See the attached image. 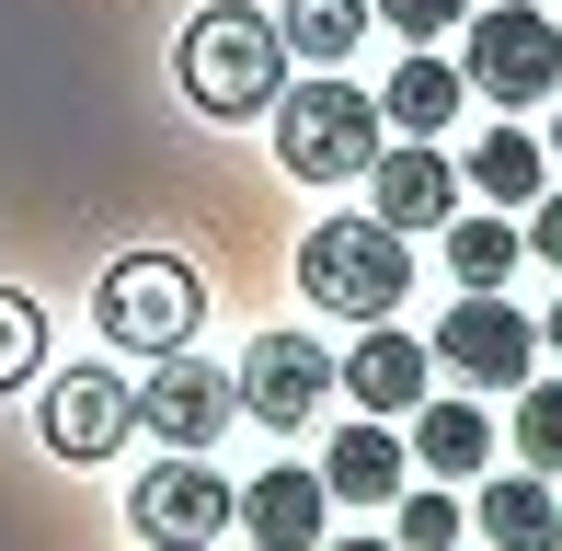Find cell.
Returning <instances> with one entry per match:
<instances>
[{
	"label": "cell",
	"mask_w": 562,
	"mask_h": 551,
	"mask_svg": "<svg viewBox=\"0 0 562 551\" xmlns=\"http://www.w3.org/2000/svg\"><path fill=\"white\" fill-rule=\"evenodd\" d=\"M229 391H241V414L265 425V437H299V425L334 403V357H322L311 334H252V357L229 368Z\"/></svg>",
	"instance_id": "obj_8"
},
{
	"label": "cell",
	"mask_w": 562,
	"mask_h": 551,
	"mask_svg": "<svg viewBox=\"0 0 562 551\" xmlns=\"http://www.w3.org/2000/svg\"><path fill=\"white\" fill-rule=\"evenodd\" d=\"M322 517H334L322 471H252V494H241L229 529H252V551H322Z\"/></svg>",
	"instance_id": "obj_14"
},
{
	"label": "cell",
	"mask_w": 562,
	"mask_h": 551,
	"mask_svg": "<svg viewBox=\"0 0 562 551\" xmlns=\"http://www.w3.org/2000/svg\"><path fill=\"white\" fill-rule=\"evenodd\" d=\"M92 322H104V345H126V357H172V345H195V322H207V288H195L184 254H126L104 288H92Z\"/></svg>",
	"instance_id": "obj_4"
},
{
	"label": "cell",
	"mask_w": 562,
	"mask_h": 551,
	"mask_svg": "<svg viewBox=\"0 0 562 551\" xmlns=\"http://www.w3.org/2000/svg\"><path fill=\"white\" fill-rule=\"evenodd\" d=\"M528 254H540L551 276H562V195L540 184V195H528Z\"/></svg>",
	"instance_id": "obj_25"
},
{
	"label": "cell",
	"mask_w": 562,
	"mask_h": 551,
	"mask_svg": "<svg viewBox=\"0 0 562 551\" xmlns=\"http://www.w3.org/2000/svg\"><path fill=\"white\" fill-rule=\"evenodd\" d=\"M517 254H528L517 218H448V276H459V288H505Z\"/></svg>",
	"instance_id": "obj_19"
},
{
	"label": "cell",
	"mask_w": 562,
	"mask_h": 551,
	"mask_svg": "<svg viewBox=\"0 0 562 551\" xmlns=\"http://www.w3.org/2000/svg\"><path fill=\"white\" fill-rule=\"evenodd\" d=\"M184 104L218 115V127H252V115H276V92H288V35H276L252 0H218V12L184 23Z\"/></svg>",
	"instance_id": "obj_1"
},
{
	"label": "cell",
	"mask_w": 562,
	"mask_h": 551,
	"mask_svg": "<svg viewBox=\"0 0 562 551\" xmlns=\"http://www.w3.org/2000/svg\"><path fill=\"white\" fill-rule=\"evenodd\" d=\"M471 184H482V195H505V207H528V195L551 184V161H540V138H528V127H494V138L471 149Z\"/></svg>",
	"instance_id": "obj_20"
},
{
	"label": "cell",
	"mask_w": 562,
	"mask_h": 551,
	"mask_svg": "<svg viewBox=\"0 0 562 551\" xmlns=\"http://www.w3.org/2000/svg\"><path fill=\"white\" fill-rule=\"evenodd\" d=\"M425 357L448 368V380H482V391H517L528 368H540V322L517 311L505 288H459L448 299V322H437V345Z\"/></svg>",
	"instance_id": "obj_6"
},
{
	"label": "cell",
	"mask_w": 562,
	"mask_h": 551,
	"mask_svg": "<svg viewBox=\"0 0 562 551\" xmlns=\"http://www.w3.org/2000/svg\"><path fill=\"white\" fill-rule=\"evenodd\" d=\"M459 81L482 104H562V12H471V46H459Z\"/></svg>",
	"instance_id": "obj_5"
},
{
	"label": "cell",
	"mask_w": 562,
	"mask_h": 551,
	"mask_svg": "<svg viewBox=\"0 0 562 551\" xmlns=\"http://www.w3.org/2000/svg\"><path fill=\"white\" fill-rule=\"evenodd\" d=\"M459 92H471V81H459L437 46H414V58L391 69V92H379V115H391V138H437L448 115H459Z\"/></svg>",
	"instance_id": "obj_17"
},
{
	"label": "cell",
	"mask_w": 562,
	"mask_h": 551,
	"mask_svg": "<svg viewBox=\"0 0 562 551\" xmlns=\"http://www.w3.org/2000/svg\"><path fill=\"white\" fill-rule=\"evenodd\" d=\"M368 218H391L402 241L414 230H448L459 218V161L437 138H379V161H368Z\"/></svg>",
	"instance_id": "obj_11"
},
{
	"label": "cell",
	"mask_w": 562,
	"mask_h": 551,
	"mask_svg": "<svg viewBox=\"0 0 562 551\" xmlns=\"http://www.w3.org/2000/svg\"><path fill=\"white\" fill-rule=\"evenodd\" d=\"M551 149H562V115H551Z\"/></svg>",
	"instance_id": "obj_28"
},
{
	"label": "cell",
	"mask_w": 562,
	"mask_h": 551,
	"mask_svg": "<svg viewBox=\"0 0 562 551\" xmlns=\"http://www.w3.org/2000/svg\"><path fill=\"white\" fill-rule=\"evenodd\" d=\"M517 460L562 471V380H517Z\"/></svg>",
	"instance_id": "obj_22"
},
{
	"label": "cell",
	"mask_w": 562,
	"mask_h": 551,
	"mask_svg": "<svg viewBox=\"0 0 562 551\" xmlns=\"http://www.w3.org/2000/svg\"><path fill=\"white\" fill-rule=\"evenodd\" d=\"M471 529L494 540V551H562V506H551L540 471H494L482 506H471Z\"/></svg>",
	"instance_id": "obj_15"
},
{
	"label": "cell",
	"mask_w": 562,
	"mask_h": 551,
	"mask_svg": "<svg viewBox=\"0 0 562 551\" xmlns=\"http://www.w3.org/2000/svg\"><path fill=\"white\" fill-rule=\"evenodd\" d=\"M149 551H161V540H149Z\"/></svg>",
	"instance_id": "obj_29"
},
{
	"label": "cell",
	"mask_w": 562,
	"mask_h": 551,
	"mask_svg": "<svg viewBox=\"0 0 562 551\" xmlns=\"http://www.w3.org/2000/svg\"><path fill=\"white\" fill-rule=\"evenodd\" d=\"M402 483H414V448L391 437V414H356L322 448V494H345V506H402Z\"/></svg>",
	"instance_id": "obj_13"
},
{
	"label": "cell",
	"mask_w": 562,
	"mask_h": 551,
	"mask_svg": "<svg viewBox=\"0 0 562 551\" xmlns=\"http://www.w3.org/2000/svg\"><path fill=\"white\" fill-rule=\"evenodd\" d=\"M126 517H138V540H161V551H207L229 517H241V494H229L218 471H207V448H172L161 471H138Z\"/></svg>",
	"instance_id": "obj_7"
},
{
	"label": "cell",
	"mask_w": 562,
	"mask_h": 551,
	"mask_svg": "<svg viewBox=\"0 0 562 551\" xmlns=\"http://www.w3.org/2000/svg\"><path fill=\"white\" fill-rule=\"evenodd\" d=\"M540 345H551V357H562V299H551V322H540Z\"/></svg>",
	"instance_id": "obj_26"
},
{
	"label": "cell",
	"mask_w": 562,
	"mask_h": 551,
	"mask_svg": "<svg viewBox=\"0 0 562 551\" xmlns=\"http://www.w3.org/2000/svg\"><path fill=\"white\" fill-rule=\"evenodd\" d=\"M402 448H414V471H448V483H459V471L494 460V414L459 403V391H448V403L425 391V403H414V437H402Z\"/></svg>",
	"instance_id": "obj_16"
},
{
	"label": "cell",
	"mask_w": 562,
	"mask_h": 551,
	"mask_svg": "<svg viewBox=\"0 0 562 551\" xmlns=\"http://www.w3.org/2000/svg\"><path fill=\"white\" fill-rule=\"evenodd\" d=\"M368 23H391V35H414V46H437L448 23H459V0H368Z\"/></svg>",
	"instance_id": "obj_24"
},
{
	"label": "cell",
	"mask_w": 562,
	"mask_h": 551,
	"mask_svg": "<svg viewBox=\"0 0 562 551\" xmlns=\"http://www.w3.org/2000/svg\"><path fill=\"white\" fill-rule=\"evenodd\" d=\"M35 368H46V311L23 288H0V391H23Z\"/></svg>",
	"instance_id": "obj_21"
},
{
	"label": "cell",
	"mask_w": 562,
	"mask_h": 551,
	"mask_svg": "<svg viewBox=\"0 0 562 551\" xmlns=\"http://www.w3.org/2000/svg\"><path fill=\"white\" fill-rule=\"evenodd\" d=\"M276 35H288V58L345 69V58H356V35H368V0H288V12H276Z\"/></svg>",
	"instance_id": "obj_18"
},
{
	"label": "cell",
	"mask_w": 562,
	"mask_h": 551,
	"mask_svg": "<svg viewBox=\"0 0 562 551\" xmlns=\"http://www.w3.org/2000/svg\"><path fill=\"white\" fill-rule=\"evenodd\" d=\"M334 391H356V414H414L425 391H437V357H425L402 322H368L356 357H334Z\"/></svg>",
	"instance_id": "obj_12"
},
{
	"label": "cell",
	"mask_w": 562,
	"mask_h": 551,
	"mask_svg": "<svg viewBox=\"0 0 562 551\" xmlns=\"http://www.w3.org/2000/svg\"><path fill=\"white\" fill-rule=\"evenodd\" d=\"M138 437V380H115V368H69V380H46V448L58 460H115V448Z\"/></svg>",
	"instance_id": "obj_10"
},
{
	"label": "cell",
	"mask_w": 562,
	"mask_h": 551,
	"mask_svg": "<svg viewBox=\"0 0 562 551\" xmlns=\"http://www.w3.org/2000/svg\"><path fill=\"white\" fill-rule=\"evenodd\" d=\"M322 551H402V540H322Z\"/></svg>",
	"instance_id": "obj_27"
},
{
	"label": "cell",
	"mask_w": 562,
	"mask_h": 551,
	"mask_svg": "<svg viewBox=\"0 0 562 551\" xmlns=\"http://www.w3.org/2000/svg\"><path fill=\"white\" fill-rule=\"evenodd\" d=\"M402 551H459V494L448 483L402 494Z\"/></svg>",
	"instance_id": "obj_23"
},
{
	"label": "cell",
	"mask_w": 562,
	"mask_h": 551,
	"mask_svg": "<svg viewBox=\"0 0 562 551\" xmlns=\"http://www.w3.org/2000/svg\"><path fill=\"white\" fill-rule=\"evenodd\" d=\"M241 414V391H229V368H207L195 345H172V357H149L138 380V425L161 448H218V425Z\"/></svg>",
	"instance_id": "obj_9"
},
{
	"label": "cell",
	"mask_w": 562,
	"mask_h": 551,
	"mask_svg": "<svg viewBox=\"0 0 562 551\" xmlns=\"http://www.w3.org/2000/svg\"><path fill=\"white\" fill-rule=\"evenodd\" d=\"M379 138H391V115H379V92H356L345 69H311V81L276 92V161H288L299 184H356V172L379 161Z\"/></svg>",
	"instance_id": "obj_2"
},
{
	"label": "cell",
	"mask_w": 562,
	"mask_h": 551,
	"mask_svg": "<svg viewBox=\"0 0 562 551\" xmlns=\"http://www.w3.org/2000/svg\"><path fill=\"white\" fill-rule=\"evenodd\" d=\"M299 288H311L322 311H345V322H391L402 288H414V241H402L391 218H322V230L299 241Z\"/></svg>",
	"instance_id": "obj_3"
}]
</instances>
